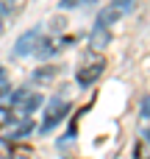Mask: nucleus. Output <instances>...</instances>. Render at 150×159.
<instances>
[{"mask_svg": "<svg viewBox=\"0 0 150 159\" xmlns=\"http://www.w3.org/2000/svg\"><path fill=\"white\" fill-rule=\"evenodd\" d=\"M72 42V36H39V45H36V56L39 59H50L56 53H61L67 45Z\"/></svg>", "mask_w": 150, "mask_h": 159, "instance_id": "nucleus-3", "label": "nucleus"}, {"mask_svg": "<svg viewBox=\"0 0 150 159\" xmlns=\"http://www.w3.org/2000/svg\"><path fill=\"white\" fill-rule=\"evenodd\" d=\"M31 131H33L31 117H6V123H3V134H6V137H11V140L28 137Z\"/></svg>", "mask_w": 150, "mask_h": 159, "instance_id": "nucleus-5", "label": "nucleus"}, {"mask_svg": "<svg viewBox=\"0 0 150 159\" xmlns=\"http://www.w3.org/2000/svg\"><path fill=\"white\" fill-rule=\"evenodd\" d=\"M25 6V0H0V14L6 17V14H14V11H19Z\"/></svg>", "mask_w": 150, "mask_h": 159, "instance_id": "nucleus-8", "label": "nucleus"}, {"mask_svg": "<svg viewBox=\"0 0 150 159\" xmlns=\"http://www.w3.org/2000/svg\"><path fill=\"white\" fill-rule=\"evenodd\" d=\"M103 70H106V56H103L100 50H89V53L81 59V64H78V70H75V78H78L81 87H92V84L103 75Z\"/></svg>", "mask_w": 150, "mask_h": 159, "instance_id": "nucleus-1", "label": "nucleus"}, {"mask_svg": "<svg viewBox=\"0 0 150 159\" xmlns=\"http://www.w3.org/2000/svg\"><path fill=\"white\" fill-rule=\"evenodd\" d=\"M8 89H11V87H8V78H6V70L0 67V101H3V98L8 95Z\"/></svg>", "mask_w": 150, "mask_h": 159, "instance_id": "nucleus-10", "label": "nucleus"}, {"mask_svg": "<svg viewBox=\"0 0 150 159\" xmlns=\"http://www.w3.org/2000/svg\"><path fill=\"white\" fill-rule=\"evenodd\" d=\"M3 159H31V157H28L25 151H19V148H14V151H8V154H6Z\"/></svg>", "mask_w": 150, "mask_h": 159, "instance_id": "nucleus-11", "label": "nucleus"}, {"mask_svg": "<svg viewBox=\"0 0 150 159\" xmlns=\"http://www.w3.org/2000/svg\"><path fill=\"white\" fill-rule=\"evenodd\" d=\"M0 36H3V14H0Z\"/></svg>", "mask_w": 150, "mask_h": 159, "instance_id": "nucleus-13", "label": "nucleus"}, {"mask_svg": "<svg viewBox=\"0 0 150 159\" xmlns=\"http://www.w3.org/2000/svg\"><path fill=\"white\" fill-rule=\"evenodd\" d=\"M39 36H42V31H39V28H33V31L22 34V36L17 39L14 53H17V56H28V53H33V50H36V45H39Z\"/></svg>", "mask_w": 150, "mask_h": 159, "instance_id": "nucleus-6", "label": "nucleus"}, {"mask_svg": "<svg viewBox=\"0 0 150 159\" xmlns=\"http://www.w3.org/2000/svg\"><path fill=\"white\" fill-rule=\"evenodd\" d=\"M142 115L150 117V98H145V103H142Z\"/></svg>", "mask_w": 150, "mask_h": 159, "instance_id": "nucleus-12", "label": "nucleus"}, {"mask_svg": "<svg viewBox=\"0 0 150 159\" xmlns=\"http://www.w3.org/2000/svg\"><path fill=\"white\" fill-rule=\"evenodd\" d=\"M39 106H42V95L39 92H33V89H17L11 95L8 117H31Z\"/></svg>", "mask_w": 150, "mask_h": 159, "instance_id": "nucleus-2", "label": "nucleus"}, {"mask_svg": "<svg viewBox=\"0 0 150 159\" xmlns=\"http://www.w3.org/2000/svg\"><path fill=\"white\" fill-rule=\"evenodd\" d=\"M89 3H95V0H61L58 6L61 8H81V6H89Z\"/></svg>", "mask_w": 150, "mask_h": 159, "instance_id": "nucleus-9", "label": "nucleus"}, {"mask_svg": "<svg viewBox=\"0 0 150 159\" xmlns=\"http://www.w3.org/2000/svg\"><path fill=\"white\" fill-rule=\"evenodd\" d=\"M120 14H122V8L111 3L109 8H103V11L97 14V28H111V25H114V22L120 20Z\"/></svg>", "mask_w": 150, "mask_h": 159, "instance_id": "nucleus-7", "label": "nucleus"}, {"mask_svg": "<svg viewBox=\"0 0 150 159\" xmlns=\"http://www.w3.org/2000/svg\"><path fill=\"white\" fill-rule=\"evenodd\" d=\"M67 115H70V103L67 101H50L47 112H45V120H42V131H53Z\"/></svg>", "mask_w": 150, "mask_h": 159, "instance_id": "nucleus-4", "label": "nucleus"}]
</instances>
